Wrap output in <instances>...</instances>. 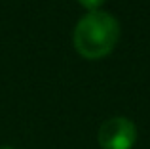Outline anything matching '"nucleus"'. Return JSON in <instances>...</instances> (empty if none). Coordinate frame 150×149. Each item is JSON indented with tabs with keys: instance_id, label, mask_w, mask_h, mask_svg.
Here are the masks:
<instances>
[{
	"instance_id": "nucleus-1",
	"label": "nucleus",
	"mask_w": 150,
	"mask_h": 149,
	"mask_svg": "<svg viewBox=\"0 0 150 149\" xmlns=\"http://www.w3.org/2000/svg\"><path fill=\"white\" fill-rule=\"evenodd\" d=\"M120 38V23L112 14L95 10L86 14L74 27V48L88 59L108 56Z\"/></svg>"
},
{
	"instance_id": "nucleus-2",
	"label": "nucleus",
	"mask_w": 150,
	"mask_h": 149,
	"mask_svg": "<svg viewBox=\"0 0 150 149\" xmlns=\"http://www.w3.org/2000/svg\"><path fill=\"white\" fill-rule=\"evenodd\" d=\"M97 142L101 149H131L137 142V128L125 117H112L101 124Z\"/></svg>"
},
{
	"instance_id": "nucleus-3",
	"label": "nucleus",
	"mask_w": 150,
	"mask_h": 149,
	"mask_svg": "<svg viewBox=\"0 0 150 149\" xmlns=\"http://www.w3.org/2000/svg\"><path fill=\"white\" fill-rule=\"evenodd\" d=\"M78 2H80L84 8H88L89 11H95V10H99V6L105 2V0H78Z\"/></svg>"
},
{
	"instance_id": "nucleus-4",
	"label": "nucleus",
	"mask_w": 150,
	"mask_h": 149,
	"mask_svg": "<svg viewBox=\"0 0 150 149\" xmlns=\"http://www.w3.org/2000/svg\"><path fill=\"white\" fill-rule=\"evenodd\" d=\"M0 149H13V147H0Z\"/></svg>"
}]
</instances>
